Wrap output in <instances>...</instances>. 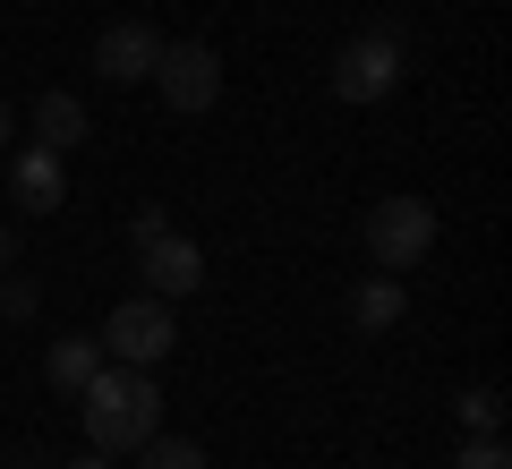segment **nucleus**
<instances>
[{
	"instance_id": "9d476101",
	"label": "nucleus",
	"mask_w": 512,
	"mask_h": 469,
	"mask_svg": "<svg viewBox=\"0 0 512 469\" xmlns=\"http://www.w3.org/2000/svg\"><path fill=\"white\" fill-rule=\"evenodd\" d=\"M94 367H103V342H94V333H52V350H43V376H52V393H77Z\"/></svg>"
},
{
	"instance_id": "2eb2a0df",
	"label": "nucleus",
	"mask_w": 512,
	"mask_h": 469,
	"mask_svg": "<svg viewBox=\"0 0 512 469\" xmlns=\"http://www.w3.org/2000/svg\"><path fill=\"white\" fill-rule=\"evenodd\" d=\"M0 316H9V325H26V316H35V282H26V273H9V282H0Z\"/></svg>"
},
{
	"instance_id": "6e6552de",
	"label": "nucleus",
	"mask_w": 512,
	"mask_h": 469,
	"mask_svg": "<svg viewBox=\"0 0 512 469\" xmlns=\"http://www.w3.org/2000/svg\"><path fill=\"white\" fill-rule=\"evenodd\" d=\"M9 205H26V214H60L69 205V171H60L52 145H26L9 163Z\"/></svg>"
},
{
	"instance_id": "a211bd4d",
	"label": "nucleus",
	"mask_w": 512,
	"mask_h": 469,
	"mask_svg": "<svg viewBox=\"0 0 512 469\" xmlns=\"http://www.w3.org/2000/svg\"><path fill=\"white\" fill-rule=\"evenodd\" d=\"M9 256H18V231H9V222H0V273H9Z\"/></svg>"
},
{
	"instance_id": "f03ea898",
	"label": "nucleus",
	"mask_w": 512,
	"mask_h": 469,
	"mask_svg": "<svg viewBox=\"0 0 512 469\" xmlns=\"http://www.w3.org/2000/svg\"><path fill=\"white\" fill-rule=\"evenodd\" d=\"M402 69H410L402 35H393V26H367V35H350L342 52L325 60V86L342 94V103H384V94L402 86Z\"/></svg>"
},
{
	"instance_id": "39448f33",
	"label": "nucleus",
	"mask_w": 512,
	"mask_h": 469,
	"mask_svg": "<svg viewBox=\"0 0 512 469\" xmlns=\"http://www.w3.org/2000/svg\"><path fill=\"white\" fill-rule=\"evenodd\" d=\"M146 86L163 94L180 120H197V111L222 103V52H214V43H197V35H188V43H163V60H154Z\"/></svg>"
},
{
	"instance_id": "ddd939ff",
	"label": "nucleus",
	"mask_w": 512,
	"mask_h": 469,
	"mask_svg": "<svg viewBox=\"0 0 512 469\" xmlns=\"http://www.w3.org/2000/svg\"><path fill=\"white\" fill-rule=\"evenodd\" d=\"M453 410H461V427H470V435H495V427H504V393H495V384H470Z\"/></svg>"
},
{
	"instance_id": "423d86ee",
	"label": "nucleus",
	"mask_w": 512,
	"mask_h": 469,
	"mask_svg": "<svg viewBox=\"0 0 512 469\" xmlns=\"http://www.w3.org/2000/svg\"><path fill=\"white\" fill-rule=\"evenodd\" d=\"M137 273H146V299H188L205 282V248L188 231H154L137 239Z\"/></svg>"
},
{
	"instance_id": "f3484780",
	"label": "nucleus",
	"mask_w": 512,
	"mask_h": 469,
	"mask_svg": "<svg viewBox=\"0 0 512 469\" xmlns=\"http://www.w3.org/2000/svg\"><path fill=\"white\" fill-rule=\"evenodd\" d=\"M60 469H111V452H94V444H86L77 461H60Z\"/></svg>"
},
{
	"instance_id": "9b49d317",
	"label": "nucleus",
	"mask_w": 512,
	"mask_h": 469,
	"mask_svg": "<svg viewBox=\"0 0 512 469\" xmlns=\"http://www.w3.org/2000/svg\"><path fill=\"white\" fill-rule=\"evenodd\" d=\"M35 137L52 145V154H69V145H86V103H77L69 86H43V103H35Z\"/></svg>"
},
{
	"instance_id": "7ed1b4c3",
	"label": "nucleus",
	"mask_w": 512,
	"mask_h": 469,
	"mask_svg": "<svg viewBox=\"0 0 512 469\" xmlns=\"http://www.w3.org/2000/svg\"><path fill=\"white\" fill-rule=\"evenodd\" d=\"M94 342H103V359H120V367H163L171 350H180L171 299H146V290H137V299H120V307L103 316V333H94Z\"/></svg>"
},
{
	"instance_id": "4468645a",
	"label": "nucleus",
	"mask_w": 512,
	"mask_h": 469,
	"mask_svg": "<svg viewBox=\"0 0 512 469\" xmlns=\"http://www.w3.org/2000/svg\"><path fill=\"white\" fill-rule=\"evenodd\" d=\"M453 469H512V452H504V427H495V435H470V444L453 452Z\"/></svg>"
},
{
	"instance_id": "1a4fd4ad",
	"label": "nucleus",
	"mask_w": 512,
	"mask_h": 469,
	"mask_svg": "<svg viewBox=\"0 0 512 469\" xmlns=\"http://www.w3.org/2000/svg\"><path fill=\"white\" fill-rule=\"evenodd\" d=\"M342 316H350V333H393V325L410 316V290H402V273H367V282L350 290V307H342Z\"/></svg>"
},
{
	"instance_id": "dca6fc26",
	"label": "nucleus",
	"mask_w": 512,
	"mask_h": 469,
	"mask_svg": "<svg viewBox=\"0 0 512 469\" xmlns=\"http://www.w3.org/2000/svg\"><path fill=\"white\" fill-rule=\"evenodd\" d=\"M154 231H171V214H163V205H137V222H128V239H154Z\"/></svg>"
},
{
	"instance_id": "6ab92c4d",
	"label": "nucleus",
	"mask_w": 512,
	"mask_h": 469,
	"mask_svg": "<svg viewBox=\"0 0 512 469\" xmlns=\"http://www.w3.org/2000/svg\"><path fill=\"white\" fill-rule=\"evenodd\" d=\"M0 145H9V103H0Z\"/></svg>"
},
{
	"instance_id": "20e7f679",
	"label": "nucleus",
	"mask_w": 512,
	"mask_h": 469,
	"mask_svg": "<svg viewBox=\"0 0 512 469\" xmlns=\"http://www.w3.org/2000/svg\"><path fill=\"white\" fill-rule=\"evenodd\" d=\"M427 248H436V205H427V197L367 205V256H376V273H410Z\"/></svg>"
},
{
	"instance_id": "0eeeda50",
	"label": "nucleus",
	"mask_w": 512,
	"mask_h": 469,
	"mask_svg": "<svg viewBox=\"0 0 512 469\" xmlns=\"http://www.w3.org/2000/svg\"><path fill=\"white\" fill-rule=\"evenodd\" d=\"M154 60H163V35H154L146 18H120V26L94 35V77H103V86H146Z\"/></svg>"
},
{
	"instance_id": "f257e3e1",
	"label": "nucleus",
	"mask_w": 512,
	"mask_h": 469,
	"mask_svg": "<svg viewBox=\"0 0 512 469\" xmlns=\"http://www.w3.org/2000/svg\"><path fill=\"white\" fill-rule=\"evenodd\" d=\"M77 401H86V444L94 452H137L146 435H163V384H154V367H120L103 359L86 384H77Z\"/></svg>"
},
{
	"instance_id": "aec40b11",
	"label": "nucleus",
	"mask_w": 512,
	"mask_h": 469,
	"mask_svg": "<svg viewBox=\"0 0 512 469\" xmlns=\"http://www.w3.org/2000/svg\"><path fill=\"white\" fill-rule=\"evenodd\" d=\"M18 469H43V461H18Z\"/></svg>"
},
{
	"instance_id": "f8f14e48",
	"label": "nucleus",
	"mask_w": 512,
	"mask_h": 469,
	"mask_svg": "<svg viewBox=\"0 0 512 469\" xmlns=\"http://www.w3.org/2000/svg\"><path fill=\"white\" fill-rule=\"evenodd\" d=\"M137 469H205V452L188 444V435H146V444H137Z\"/></svg>"
}]
</instances>
